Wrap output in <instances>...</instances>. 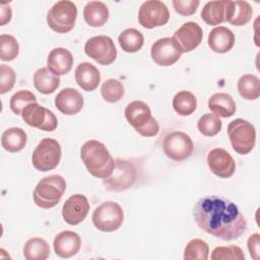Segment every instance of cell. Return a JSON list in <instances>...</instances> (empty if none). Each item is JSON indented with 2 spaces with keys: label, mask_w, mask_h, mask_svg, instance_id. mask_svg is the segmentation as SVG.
Listing matches in <instances>:
<instances>
[{
  "label": "cell",
  "mask_w": 260,
  "mask_h": 260,
  "mask_svg": "<svg viewBox=\"0 0 260 260\" xmlns=\"http://www.w3.org/2000/svg\"><path fill=\"white\" fill-rule=\"evenodd\" d=\"M241 96L248 101L257 100L260 95V81L254 74H244L240 77L237 84Z\"/></svg>",
  "instance_id": "31"
},
{
  "label": "cell",
  "mask_w": 260,
  "mask_h": 260,
  "mask_svg": "<svg viewBox=\"0 0 260 260\" xmlns=\"http://www.w3.org/2000/svg\"><path fill=\"white\" fill-rule=\"evenodd\" d=\"M253 10L247 1H231L226 21L233 25H245L252 18Z\"/></svg>",
  "instance_id": "28"
},
{
  "label": "cell",
  "mask_w": 260,
  "mask_h": 260,
  "mask_svg": "<svg viewBox=\"0 0 260 260\" xmlns=\"http://www.w3.org/2000/svg\"><path fill=\"white\" fill-rule=\"evenodd\" d=\"M73 65L72 54L65 48L53 49L47 58V67L56 75L67 74Z\"/></svg>",
  "instance_id": "20"
},
{
  "label": "cell",
  "mask_w": 260,
  "mask_h": 260,
  "mask_svg": "<svg viewBox=\"0 0 260 260\" xmlns=\"http://www.w3.org/2000/svg\"><path fill=\"white\" fill-rule=\"evenodd\" d=\"M138 176V171L134 162L128 159L117 158L112 175L104 179L103 183L108 191L122 192L131 188Z\"/></svg>",
  "instance_id": "7"
},
{
  "label": "cell",
  "mask_w": 260,
  "mask_h": 260,
  "mask_svg": "<svg viewBox=\"0 0 260 260\" xmlns=\"http://www.w3.org/2000/svg\"><path fill=\"white\" fill-rule=\"evenodd\" d=\"M162 149L169 158L175 161H182L192 154L194 144L190 136L185 132L174 131L164 138Z\"/></svg>",
  "instance_id": "10"
},
{
  "label": "cell",
  "mask_w": 260,
  "mask_h": 260,
  "mask_svg": "<svg viewBox=\"0 0 260 260\" xmlns=\"http://www.w3.org/2000/svg\"><path fill=\"white\" fill-rule=\"evenodd\" d=\"M228 135L233 149L239 154H248L255 146L256 130L247 120L236 119L230 122Z\"/></svg>",
  "instance_id": "5"
},
{
  "label": "cell",
  "mask_w": 260,
  "mask_h": 260,
  "mask_svg": "<svg viewBox=\"0 0 260 260\" xmlns=\"http://www.w3.org/2000/svg\"><path fill=\"white\" fill-rule=\"evenodd\" d=\"M231 0L209 1L201 10L202 20L209 25H217L226 21Z\"/></svg>",
  "instance_id": "21"
},
{
  "label": "cell",
  "mask_w": 260,
  "mask_h": 260,
  "mask_svg": "<svg viewBox=\"0 0 260 260\" xmlns=\"http://www.w3.org/2000/svg\"><path fill=\"white\" fill-rule=\"evenodd\" d=\"M118 42L123 51L135 53L139 51L144 44V37L136 28H126L118 37Z\"/></svg>",
  "instance_id": "30"
},
{
  "label": "cell",
  "mask_w": 260,
  "mask_h": 260,
  "mask_svg": "<svg viewBox=\"0 0 260 260\" xmlns=\"http://www.w3.org/2000/svg\"><path fill=\"white\" fill-rule=\"evenodd\" d=\"M27 141L25 131L19 127L6 129L1 135V145L9 152H18L24 148Z\"/></svg>",
  "instance_id": "27"
},
{
  "label": "cell",
  "mask_w": 260,
  "mask_h": 260,
  "mask_svg": "<svg viewBox=\"0 0 260 260\" xmlns=\"http://www.w3.org/2000/svg\"><path fill=\"white\" fill-rule=\"evenodd\" d=\"M34 85L39 92L50 94L60 85V77L53 73L48 67H42L34 74Z\"/></svg>",
  "instance_id": "26"
},
{
  "label": "cell",
  "mask_w": 260,
  "mask_h": 260,
  "mask_svg": "<svg viewBox=\"0 0 260 260\" xmlns=\"http://www.w3.org/2000/svg\"><path fill=\"white\" fill-rule=\"evenodd\" d=\"M212 260H244L245 255L243 250L236 245L231 246H219L213 249L211 253Z\"/></svg>",
  "instance_id": "38"
},
{
  "label": "cell",
  "mask_w": 260,
  "mask_h": 260,
  "mask_svg": "<svg viewBox=\"0 0 260 260\" xmlns=\"http://www.w3.org/2000/svg\"><path fill=\"white\" fill-rule=\"evenodd\" d=\"M173 108L180 116H189L196 110L197 100L191 91L181 90L173 99Z\"/></svg>",
  "instance_id": "32"
},
{
  "label": "cell",
  "mask_w": 260,
  "mask_h": 260,
  "mask_svg": "<svg viewBox=\"0 0 260 260\" xmlns=\"http://www.w3.org/2000/svg\"><path fill=\"white\" fill-rule=\"evenodd\" d=\"M77 17L76 5L69 0H61L55 3L47 14L49 26L56 32H69L75 25Z\"/></svg>",
  "instance_id": "6"
},
{
  "label": "cell",
  "mask_w": 260,
  "mask_h": 260,
  "mask_svg": "<svg viewBox=\"0 0 260 260\" xmlns=\"http://www.w3.org/2000/svg\"><path fill=\"white\" fill-rule=\"evenodd\" d=\"M84 52L101 65H110L117 57L114 41L108 36H95L88 39L84 45Z\"/></svg>",
  "instance_id": "11"
},
{
  "label": "cell",
  "mask_w": 260,
  "mask_h": 260,
  "mask_svg": "<svg viewBox=\"0 0 260 260\" xmlns=\"http://www.w3.org/2000/svg\"><path fill=\"white\" fill-rule=\"evenodd\" d=\"M49 255V244L42 238H30L24 244L23 256L26 260H46Z\"/></svg>",
  "instance_id": "29"
},
{
  "label": "cell",
  "mask_w": 260,
  "mask_h": 260,
  "mask_svg": "<svg viewBox=\"0 0 260 260\" xmlns=\"http://www.w3.org/2000/svg\"><path fill=\"white\" fill-rule=\"evenodd\" d=\"M124 85L116 78L107 79L101 87L102 96L108 103L119 102L124 96Z\"/></svg>",
  "instance_id": "34"
},
{
  "label": "cell",
  "mask_w": 260,
  "mask_h": 260,
  "mask_svg": "<svg viewBox=\"0 0 260 260\" xmlns=\"http://www.w3.org/2000/svg\"><path fill=\"white\" fill-rule=\"evenodd\" d=\"M21 118L28 126L43 131H54L58 125L55 114L38 103L27 105L21 112Z\"/></svg>",
  "instance_id": "12"
},
{
  "label": "cell",
  "mask_w": 260,
  "mask_h": 260,
  "mask_svg": "<svg viewBox=\"0 0 260 260\" xmlns=\"http://www.w3.org/2000/svg\"><path fill=\"white\" fill-rule=\"evenodd\" d=\"M234 45L235 35L225 26L214 27L208 35V46L215 53H226L234 47Z\"/></svg>",
  "instance_id": "23"
},
{
  "label": "cell",
  "mask_w": 260,
  "mask_h": 260,
  "mask_svg": "<svg viewBox=\"0 0 260 260\" xmlns=\"http://www.w3.org/2000/svg\"><path fill=\"white\" fill-rule=\"evenodd\" d=\"M208 109L218 117L229 118L236 113V103L231 94L226 92H216L208 100Z\"/></svg>",
  "instance_id": "24"
},
{
  "label": "cell",
  "mask_w": 260,
  "mask_h": 260,
  "mask_svg": "<svg viewBox=\"0 0 260 260\" xmlns=\"http://www.w3.org/2000/svg\"><path fill=\"white\" fill-rule=\"evenodd\" d=\"M65 190L66 182L62 176H47L37 184L32 194L34 202L43 209L53 208L59 203Z\"/></svg>",
  "instance_id": "4"
},
{
  "label": "cell",
  "mask_w": 260,
  "mask_h": 260,
  "mask_svg": "<svg viewBox=\"0 0 260 260\" xmlns=\"http://www.w3.org/2000/svg\"><path fill=\"white\" fill-rule=\"evenodd\" d=\"M247 247H248V250L250 252V256L253 259L258 260L259 259V254H260V238H259L258 233H255V234L251 235L248 238Z\"/></svg>",
  "instance_id": "41"
},
{
  "label": "cell",
  "mask_w": 260,
  "mask_h": 260,
  "mask_svg": "<svg viewBox=\"0 0 260 260\" xmlns=\"http://www.w3.org/2000/svg\"><path fill=\"white\" fill-rule=\"evenodd\" d=\"M150 55L154 63L159 66H171L175 64L182 55V51L174 38H161L151 46Z\"/></svg>",
  "instance_id": "14"
},
{
  "label": "cell",
  "mask_w": 260,
  "mask_h": 260,
  "mask_svg": "<svg viewBox=\"0 0 260 260\" xmlns=\"http://www.w3.org/2000/svg\"><path fill=\"white\" fill-rule=\"evenodd\" d=\"M83 17L88 25L100 27L107 22L109 18V9L107 5L101 1H89L84 6Z\"/></svg>",
  "instance_id": "25"
},
{
  "label": "cell",
  "mask_w": 260,
  "mask_h": 260,
  "mask_svg": "<svg viewBox=\"0 0 260 260\" xmlns=\"http://www.w3.org/2000/svg\"><path fill=\"white\" fill-rule=\"evenodd\" d=\"M89 203L87 198L82 194H74L70 196L62 207V216L70 225H76L84 220L88 211Z\"/></svg>",
  "instance_id": "17"
},
{
  "label": "cell",
  "mask_w": 260,
  "mask_h": 260,
  "mask_svg": "<svg viewBox=\"0 0 260 260\" xmlns=\"http://www.w3.org/2000/svg\"><path fill=\"white\" fill-rule=\"evenodd\" d=\"M37 103L36 95L29 90H18L10 99L9 107L15 115H21L22 110L29 104Z\"/></svg>",
  "instance_id": "37"
},
{
  "label": "cell",
  "mask_w": 260,
  "mask_h": 260,
  "mask_svg": "<svg viewBox=\"0 0 260 260\" xmlns=\"http://www.w3.org/2000/svg\"><path fill=\"white\" fill-rule=\"evenodd\" d=\"M81 159L87 171L96 178H109L115 168V160L104 143L98 140L86 141L80 149Z\"/></svg>",
  "instance_id": "2"
},
{
  "label": "cell",
  "mask_w": 260,
  "mask_h": 260,
  "mask_svg": "<svg viewBox=\"0 0 260 260\" xmlns=\"http://www.w3.org/2000/svg\"><path fill=\"white\" fill-rule=\"evenodd\" d=\"M91 219L93 225L99 231L106 233L115 232L123 223V209L117 202L106 201L94 209Z\"/></svg>",
  "instance_id": "9"
},
{
  "label": "cell",
  "mask_w": 260,
  "mask_h": 260,
  "mask_svg": "<svg viewBox=\"0 0 260 260\" xmlns=\"http://www.w3.org/2000/svg\"><path fill=\"white\" fill-rule=\"evenodd\" d=\"M83 96L72 87L62 89L55 98L56 108L64 115L71 116L79 113L83 107Z\"/></svg>",
  "instance_id": "19"
},
{
  "label": "cell",
  "mask_w": 260,
  "mask_h": 260,
  "mask_svg": "<svg viewBox=\"0 0 260 260\" xmlns=\"http://www.w3.org/2000/svg\"><path fill=\"white\" fill-rule=\"evenodd\" d=\"M172 4L177 13L183 16H189L196 12L200 2L198 0H173Z\"/></svg>",
  "instance_id": "40"
},
{
  "label": "cell",
  "mask_w": 260,
  "mask_h": 260,
  "mask_svg": "<svg viewBox=\"0 0 260 260\" xmlns=\"http://www.w3.org/2000/svg\"><path fill=\"white\" fill-rule=\"evenodd\" d=\"M16 79L14 70L5 64L0 65V93H6L12 89Z\"/></svg>",
  "instance_id": "39"
},
{
  "label": "cell",
  "mask_w": 260,
  "mask_h": 260,
  "mask_svg": "<svg viewBox=\"0 0 260 260\" xmlns=\"http://www.w3.org/2000/svg\"><path fill=\"white\" fill-rule=\"evenodd\" d=\"M170 19L167 5L158 0H148L141 4L138 11L139 24L145 28L165 25Z\"/></svg>",
  "instance_id": "13"
},
{
  "label": "cell",
  "mask_w": 260,
  "mask_h": 260,
  "mask_svg": "<svg viewBox=\"0 0 260 260\" xmlns=\"http://www.w3.org/2000/svg\"><path fill=\"white\" fill-rule=\"evenodd\" d=\"M209 254L208 244L201 239H192L184 250L185 260H206Z\"/></svg>",
  "instance_id": "33"
},
{
  "label": "cell",
  "mask_w": 260,
  "mask_h": 260,
  "mask_svg": "<svg viewBox=\"0 0 260 260\" xmlns=\"http://www.w3.org/2000/svg\"><path fill=\"white\" fill-rule=\"evenodd\" d=\"M61 154L60 143L53 138L46 137L35 148L31 155V162L38 171L48 172L59 165Z\"/></svg>",
  "instance_id": "8"
},
{
  "label": "cell",
  "mask_w": 260,
  "mask_h": 260,
  "mask_svg": "<svg viewBox=\"0 0 260 260\" xmlns=\"http://www.w3.org/2000/svg\"><path fill=\"white\" fill-rule=\"evenodd\" d=\"M207 165L210 171L217 177L226 179L234 175L236 161L223 148H213L207 154Z\"/></svg>",
  "instance_id": "15"
},
{
  "label": "cell",
  "mask_w": 260,
  "mask_h": 260,
  "mask_svg": "<svg viewBox=\"0 0 260 260\" xmlns=\"http://www.w3.org/2000/svg\"><path fill=\"white\" fill-rule=\"evenodd\" d=\"M53 247L57 256L67 259L73 257L79 252L81 239L75 232L63 231L55 237Z\"/></svg>",
  "instance_id": "18"
},
{
  "label": "cell",
  "mask_w": 260,
  "mask_h": 260,
  "mask_svg": "<svg viewBox=\"0 0 260 260\" xmlns=\"http://www.w3.org/2000/svg\"><path fill=\"white\" fill-rule=\"evenodd\" d=\"M193 217L203 232L223 241L240 238L247 229V221L237 204L222 196L200 198L193 208Z\"/></svg>",
  "instance_id": "1"
},
{
  "label": "cell",
  "mask_w": 260,
  "mask_h": 260,
  "mask_svg": "<svg viewBox=\"0 0 260 260\" xmlns=\"http://www.w3.org/2000/svg\"><path fill=\"white\" fill-rule=\"evenodd\" d=\"M128 123L144 137H153L159 131V125L151 115L149 107L142 101H133L124 111Z\"/></svg>",
  "instance_id": "3"
},
{
  "label": "cell",
  "mask_w": 260,
  "mask_h": 260,
  "mask_svg": "<svg viewBox=\"0 0 260 260\" xmlns=\"http://www.w3.org/2000/svg\"><path fill=\"white\" fill-rule=\"evenodd\" d=\"M222 127V122L218 116L211 113H206L200 117L197 122L199 132L207 137L216 135Z\"/></svg>",
  "instance_id": "35"
},
{
  "label": "cell",
  "mask_w": 260,
  "mask_h": 260,
  "mask_svg": "<svg viewBox=\"0 0 260 260\" xmlns=\"http://www.w3.org/2000/svg\"><path fill=\"white\" fill-rule=\"evenodd\" d=\"M12 11L8 4L1 3V12H0V24L5 25L7 22L11 20Z\"/></svg>",
  "instance_id": "42"
},
{
  "label": "cell",
  "mask_w": 260,
  "mask_h": 260,
  "mask_svg": "<svg viewBox=\"0 0 260 260\" xmlns=\"http://www.w3.org/2000/svg\"><path fill=\"white\" fill-rule=\"evenodd\" d=\"M75 81L81 89L85 91H92L100 84V71L91 63L82 62L75 69Z\"/></svg>",
  "instance_id": "22"
},
{
  "label": "cell",
  "mask_w": 260,
  "mask_h": 260,
  "mask_svg": "<svg viewBox=\"0 0 260 260\" xmlns=\"http://www.w3.org/2000/svg\"><path fill=\"white\" fill-rule=\"evenodd\" d=\"M19 53V45L11 35L3 34L0 36V59L2 61H12Z\"/></svg>",
  "instance_id": "36"
},
{
  "label": "cell",
  "mask_w": 260,
  "mask_h": 260,
  "mask_svg": "<svg viewBox=\"0 0 260 260\" xmlns=\"http://www.w3.org/2000/svg\"><path fill=\"white\" fill-rule=\"evenodd\" d=\"M173 38L180 46L182 53H188L196 49L201 44L203 31L198 23L188 21L183 23L174 32Z\"/></svg>",
  "instance_id": "16"
}]
</instances>
